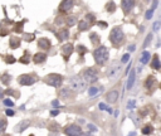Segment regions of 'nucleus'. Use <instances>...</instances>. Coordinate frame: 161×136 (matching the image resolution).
Segmentation results:
<instances>
[{
    "mask_svg": "<svg viewBox=\"0 0 161 136\" xmlns=\"http://www.w3.org/2000/svg\"><path fill=\"white\" fill-rule=\"evenodd\" d=\"M93 57H95V60L98 66H103L108 60V48L104 47V45L98 47L93 52Z\"/></svg>",
    "mask_w": 161,
    "mask_h": 136,
    "instance_id": "nucleus-1",
    "label": "nucleus"
},
{
    "mask_svg": "<svg viewBox=\"0 0 161 136\" xmlns=\"http://www.w3.org/2000/svg\"><path fill=\"white\" fill-rule=\"evenodd\" d=\"M110 40L113 45H120L122 42H124V32H122L121 28L115 27L112 30H111Z\"/></svg>",
    "mask_w": 161,
    "mask_h": 136,
    "instance_id": "nucleus-2",
    "label": "nucleus"
},
{
    "mask_svg": "<svg viewBox=\"0 0 161 136\" xmlns=\"http://www.w3.org/2000/svg\"><path fill=\"white\" fill-rule=\"evenodd\" d=\"M44 82L47 83V85L52 86V87L58 88V87H60V86H62L63 78H62V76H60V74L51 73V74H48V76L44 77Z\"/></svg>",
    "mask_w": 161,
    "mask_h": 136,
    "instance_id": "nucleus-3",
    "label": "nucleus"
},
{
    "mask_svg": "<svg viewBox=\"0 0 161 136\" xmlns=\"http://www.w3.org/2000/svg\"><path fill=\"white\" fill-rule=\"evenodd\" d=\"M82 76H83V79H84V82H86L87 85H88V83H93V82L97 81V72H96L93 68H87L86 71H83Z\"/></svg>",
    "mask_w": 161,
    "mask_h": 136,
    "instance_id": "nucleus-4",
    "label": "nucleus"
},
{
    "mask_svg": "<svg viewBox=\"0 0 161 136\" xmlns=\"http://www.w3.org/2000/svg\"><path fill=\"white\" fill-rule=\"evenodd\" d=\"M64 134L67 136H82V129L76 124H71L64 127Z\"/></svg>",
    "mask_w": 161,
    "mask_h": 136,
    "instance_id": "nucleus-5",
    "label": "nucleus"
},
{
    "mask_svg": "<svg viewBox=\"0 0 161 136\" xmlns=\"http://www.w3.org/2000/svg\"><path fill=\"white\" fill-rule=\"evenodd\" d=\"M87 83L84 82L83 78L81 77H73L71 79V87L74 89V91H83L86 88Z\"/></svg>",
    "mask_w": 161,
    "mask_h": 136,
    "instance_id": "nucleus-6",
    "label": "nucleus"
},
{
    "mask_svg": "<svg viewBox=\"0 0 161 136\" xmlns=\"http://www.w3.org/2000/svg\"><path fill=\"white\" fill-rule=\"evenodd\" d=\"M35 81H37V78H35V76H33V74H22V76L18 77V82L22 86H30V85H33Z\"/></svg>",
    "mask_w": 161,
    "mask_h": 136,
    "instance_id": "nucleus-7",
    "label": "nucleus"
},
{
    "mask_svg": "<svg viewBox=\"0 0 161 136\" xmlns=\"http://www.w3.org/2000/svg\"><path fill=\"white\" fill-rule=\"evenodd\" d=\"M121 5H122V9H124V13L128 14L131 10L133 9V7L136 5V3H135L133 0H124V1L121 3Z\"/></svg>",
    "mask_w": 161,
    "mask_h": 136,
    "instance_id": "nucleus-8",
    "label": "nucleus"
},
{
    "mask_svg": "<svg viewBox=\"0 0 161 136\" xmlns=\"http://www.w3.org/2000/svg\"><path fill=\"white\" fill-rule=\"evenodd\" d=\"M73 45L71 43H68V44H64L62 47V52H63V57H64V60H68V58L71 57V54L73 53Z\"/></svg>",
    "mask_w": 161,
    "mask_h": 136,
    "instance_id": "nucleus-9",
    "label": "nucleus"
},
{
    "mask_svg": "<svg viewBox=\"0 0 161 136\" xmlns=\"http://www.w3.org/2000/svg\"><path fill=\"white\" fill-rule=\"evenodd\" d=\"M73 7H74V1H72V0H66V1L60 3L59 10L60 11H68V10H71Z\"/></svg>",
    "mask_w": 161,
    "mask_h": 136,
    "instance_id": "nucleus-10",
    "label": "nucleus"
},
{
    "mask_svg": "<svg viewBox=\"0 0 161 136\" xmlns=\"http://www.w3.org/2000/svg\"><path fill=\"white\" fill-rule=\"evenodd\" d=\"M38 47H39L40 49H49L51 48V40H49L48 38H40L39 40H38Z\"/></svg>",
    "mask_w": 161,
    "mask_h": 136,
    "instance_id": "nucleus-11",
    "label": "nucleus"
},
{
    "mask_svg": "<svg viewBox=\"0 0 161 136\" xmlns=\"http://www.w3.org/2000/svg\"><path fill=\"white\" fill-rule=\"evenodd\" d=\"M106 98H107V101H108L110 103L116 102L117 98H118V92H117L116 89H112V91H110V92H108V93L106 95Z\"/></svg>",
    "mask_w": 161,
    "mask_h": 136,
    "instance_id": "nucleus-12",
    "label": "nucleus"
},
{
    "mask_svg": "<svg viewBox=\"0 0 161 136\" xmlns=\"http://www.w3.org/2000/svg\"><path fill=\"white\" fill-rule=\"evenodd\" d=\"M120 69H121V67L120 66H112L110 69L107 71V76H108V78H115L117 74H118V72H120Z\"/></svg>",
    "mask_w": 161,
    "mask_h": 136,
    "instance_id": "nucleus-13",
    "label": "nucleus"
},
{
    "mask_svg": "<svg viewBox=\"0 0 161 136\" xmlns=\"http://www.w3.org/2000/svg\"><path fill=\"white\" fill-rule=\"evenodd\" d=\"M45 59H47V54L45 53H37V54H34V57H33L34 63H37V64L43 63Z\"/></svg>",
    "mask_w": 161,
    "mask_h": 136,
    "instance_id": "nucleus-14",
    "label": "nucleus"
},
{
    "mask_svg": "<svg viewBox=\"0 0 161 136\" xmlns=\"http://www.w3.org/2000/svg\"><path fill=\"white\" fill-rule=\"evenodd\" d=\"M68 35H69V32H68V29H66V28H63V29H60V30L57 33V37H58V39H59L60 42H63V40H66L67 38H68Z\"/></svg>",
    "mask_w": 161,
    "mask_h": 136,
    "instance_id": "nucleus-15",
    "label": "nucleus"
},
{
    "mask_svg": "<svg viewBox=\"0 0 161 136\" xmlns=\"http://www.w3.org/2000/svg\"><path fill=\"white\" fill-rule=\"evenodd\" d=\"M29 125H30V121H29V120H23L22 122L19 124V125H16V126H15V130H16L18 132H22L23 130H25Z\"/></svg>",
    "mask_w": 161,
    "mask_h": 136,
    "instance_id": "nucleus-16",
    "label": "nucleus"
},
{
    "mask_svg": "<svg viewBox=\"0 0 161 136\" xmlns=\"http://www.w3.org/2000/svg\"><path fill=\"white\" fill-rule=\"evenodd\" d=\"M9 44H10V47L13 48V49L18 48L19 45H20V38H18V37H15V35L10 37V39H9Z\"/></svg>",
    "mask_w": 161,
    "mask_h": 136,
    "instance_id": "nucleus-17",
    "label": "nucleus"
},
{
    "mask_svg": "<svg viewBox=\"0 0 161 136\" xmlns=\"http://www.w3.org/2000/svg\"><path fill=\"white\" fill-rule=\"evenodd\" d=\"M155 77L154 76H149L147 77V79L145 81V87L147 88V89H152L154 88V85H155Z\"/></svg>",
    "mask_w": 161,
    "mask_h": 136,
    "instance_id": "nucleus-18",
    "label": "nucleus"
},
{
    "mask_svg": "<svg viewBox=\"0 0 161 136\" xmlns=\"http://www.w3.org/2000/svg\"><path fill=\"white\" fill-rule=\"evenodd\" d=\"M133 83H135V71H132L130 73V77H128V79H127V85H126V88L127 89H131L132 88V86H133Z\"/></svg>",
    "mask_w": 161,
    "mask_h": 136,
    "instance_id": "nucleus-19",
    "label": "nucleus"
},
{
    "mask_svg": "<svg viewBox=\"0 0 161 136\" xmlns=\"http://www.w3.org/2000/svg\"><path fill=\"white\" fill-rule=\"evenodd\" d=\"M151 66H152V68H154V69H160L161 68V62L159 59V56H156V54L154 56V59H152Z\"/></svg>",
    "mask_w": 161,
    "mask_h": 136,
    "instance_id": "nucleus-20",
    "label": "nucleus"
},
{
    "mask_svg": "<svg viewBox=\"0 0 161 136\" xmlns=\"http://www.w3.org/2000/svg\"><path fill=\"white\" fill-rule=\"evenodd\" d=\"M150 58H151V56H150V53L149 52H142V56H141V63H143V64H147L149 62H150Z\"/></svg>",
    "mask_w": 161,
    "mask_h": 136,
    "instance_id": "nucleus-21",
    "label": "nucleus"
},
{
    "mask_svg": "<svg viewBox=\"0 0 161 136\" xmlns=\"http://www.w3.org/2000/svg\"><path fill=\"white\" fill-rule=\"evenodd\" d=\"M78 28H80V30H82V32L88 30V28H89V23H87L86 20H81L80 24H78Z\"/></svg>",
    "mask_w": 161,
    "mask_h": 136,
    "instance_id": "nucleus-22",
    "label": "nucleus"
},
{
    "mask_svg": "<svg viewBox=\"0 0 161 136\" xmlns=\"http://www.w3.org/2000/svg\"><path fill=\"white\" fill-rule=\"evenodd\" d=\"M152 131H154V127L151 125H146V126H143V129H142L143 135H150V134H152Z\"/></svg>",
    "mask_w": 161,
    "mask_h": 136,
    "instance_id": "nucleus-23",
    "label": "nucleus"
},
{
    "mask_svg": "<svg viewBox=\"0 0 161 136\" xmlns=\"http://www.w3.org/2000/svg\"><path fill=\"white\" fill-rule=\"evenodd\" d=\"M66 23L68 27H73V25L77 23V18H76V16H68V18L66 19Z\"/></svg>",
    "mask_w": 161,
    "mask_h": 136,
    "instance_id": "nucleus-24",
    "label": "nucleus"
},
{
    "mask_svg": "<svg viewBox=\"0 0 161 136\" xmlns=\"http://www.w3.org/2000/svg\"><path fill=\"white\" fill-rule=\"evenodd\" d=\"M91 42L93 43L95 45H97V44H99V37H98V34H96V33H92L91 34Z\"/></svg>",
    "mask_w": 161,
    "mask_h": 136,
    "instance_id": "nucleus-25",
    "label": "nucleus"
},
{
    "mask_svg": "<svg viewBox=\"0 0 161 136\" xmlns=\"http://www.w3.org/2000/svg\"><path fill=\"white\" fill-rule=\"evenodd\" d=\"M60 96L62 97H66V98H69L72 96V93H71V89L69 88H64L60 91Z\"/></svg>",
    "mask_w": 161,
    "mask_h": 136,
    "instance_id": "nucleus-26",
    "label": "nucleus"
},
{
    "mask_svg": "<svg viewBox=\"0 0 161 136\" xmlns=\"http://www.w3.org/2000/svg\"><path fill=\"white\" fill-rule=\"evenodd\" d=\"M23 25H24V23L23 22L16 23V24L14 25V32H16V33H22L23 32Z\"/></svg>",
    "mask_w": 161,
    "mask_h": 136,
    "instance_id": "nucleus-27",
    "label": "nucleus"
},
{
    "mask_svg": "<svg viewBox=\"0 0 161 136\" xmlns=\"http://www.w3.org/2000/svg\"><path fill=\"white\" fill-rule=\"evenodd\" d=\"M106 9H107L108 11H110V13H112V11L116 9V7H115V3H113V1L107 3V5H106Z\"/></svg>",
    "mask_w": 161,
    "mask_h": 136,
    "instance_id": "nucleus-28",
    "label": "nucleus"
},
{
    "mask_svg": "<svg viewBox=\"0 0 161 136\" xmlns=\"http://www.w3.org/2000/svg\"><path fill=\"white\" fill-rule=\"evenodd\" d=\"M4 60H5L7 63H9V64H13V63H15V58H14L13 56H10V54H9V56H5Z\"/></svg>",
    "mask_w": 161,
    "mask_h": 136,
    "instance_id": "nucleus-29",
    "label": "nucleus"
},
{
    "mask_svg": "<svg viewBox=\"0 0 161 136\" xmlns=\"http://www.w3.org/2000/svg\"><path fill=\"white\" fill-rule=\"evenodd\" d=\"M95 19H96V16H95V14H87L86 15V22L87 23H95Z\"/></svg>",
    "mask_w": 161,
    "mask_h": 136,
    "instance_id": "nucleus-30",
    "label": "nucleus"
},
{
    "mask_svg": "<svg viewBox=\"0 0 161 136\" xmlns=\"http://www.w3.org/2000/svg\"><path fill=\"white\" fill-rule=\"evenodd\" d=\"M98 91H99V89L97 87H91L88 89V95H89V96H95V95L98 93Z\"/></svg>",
    "mask_w": 161,
    "mask_h": 136,
    "instance_id": "nucleus-31",
    "label": "nucleus"
},
{
    "mask_svg": "<svg viewBox=\"0 0 161 136\" xmlns=\"http://www.w3.org/2000/svg\"><path fill=\"white\" fill-rule=\"evenodd\" d=\"M77 51H78V53H80V56L82 57V56H83V54L87 52V48H86V47H83V45H80Z\"/></svg>",
    "mask_w": 161,
    "mask_h": 136,
    "instance_id": "nucleus-32",
    "label": "nucleus"
},
{
    "mask_svg": "<svg viewBox=\"0 0 161 136\" xmlns=\"http://www.w3.org/2000/svg\"><path fill=\"white\" fill-rule=\"evenodd\" d=\"M20 62H22V63H25V64H28V63H29V54L25 53V56H23L22 58H20Z\"/></svg>",
    "mask_w": 161,
    "mask_h": 136,
    "instance_id": "nucleus-33",
    "label": "nucleus"
},
{
    "mask_svg": "<svg viewBox=\"0 0 161 136\" xmlns=\"http://www.w3.org/2000/svg\"><path fill=\"white\" fill-rule=\"evenodd\" d=\"M152 15H154V9H149L147 11H146V19H151L152 18Z\"/></svg>",
    "mask_w": 161,
    "mask_h": 136,
    "instance_id": "nucleus-34",
    "label": "nucleus"
},
{
    "mask_svg": "<svg viewBox=\"0 0 161 136\" xmlns=\"http://www.w3.org/2000/svg\"><path fill=\"white\" fill-rule=\"evenodd\" d=\"M4 105L8 106V107H13L14 106V102L11 100H9V98H7V100H4Z\"/></svg>",
    "mask_w": 161,
    "mask_h": 136,
    "instance_id": "nucleus-35",
    "label": "nucleus"
},
{
    "mask_svg": "<svg viewBox=\"0 0 161 136\" xmlns=\"http://www.w3.org/2000/svg\"><path fill=\"white\" fill-rule=\"evenodd\" d=\"M5 127H7V121L3 120V118H0V131H3Z\"/></svg>",
    "mask_w": 161,
    "mask_h": 136,
    "instance_id": "nucleus-36",
    "label": "nucleus"
},
{
    "mask_svg": "<svg viewBox=\"0 0 161 136\" xmlns=\"http://www.w3.org/2000/svg\"><path fill=\"white\" fill-rule=\"evenodd\" d=\"M151 39H152V34H149V35H147V39H146L145 40V43H143V47H147V45L149 44H150V42H151Z\"/></svg>",
    "mask_w": 161,
    "mask_h": 136,
    "instance_id": "nucleus-37",
    "label": "nucleus"
},
{
    "mask_svg": "<svg viewBox=\"0 0 161 136\" xmlns=\"http://www.w3.org/2000/svg\"><path fill=\"white\" fill-rule=\"evenodd\" d=\"M24 39L28 42H32L34 39V34H24Z\"/></svg>",
    "mask_w": 161,
    "mask_h": 136,
    "instance_id": "nucleus-38",
    "label": "nucleus"
},
{
    "mask_svg": "<svg viewBox=\"0 0 161 136\" xmlns=\"http://www.w3.org/2000/svg\"><path fill=\"white\" fill-rule=\"evenodd\" d=\"M1 78H3V82H4L5 85H8V83L10 82V77L8 76V74H4V76H1Z\"/></svg>",
    "mask_w": 161,
    "mask_h": 136,
    "instance_id": "nucleus-39",
    "label": "nucleus"
},
{
    "mask_svg": "<svg viewBox=\"0 0 161 136\" xmlns=\"http://www.w3.org/2000/svg\"><path fill=\"white\" fill-rule=\"evenodd\" d=\"M128 59H130V54L128 53H126L122 56V63H126V62H128Z\"/></svg>",
    "mask_w": 161,
    "mask_h": 136,
    "instance_id": "nucleus-40",
    "label": "nucleus"
},
{
    "mask_svg": "<svg viewBox=\"0 0 161 136\" xmlns=\"http://www.w3.org/2000/svg\"><path fill=\"white\" fill-rule=\"evenodd\" d=\"M87 127H88V129H89V131H92V132L97 131V127H96L95 125H91V124H89V125H87Z\"/></svg>",
    "mask_w": 161,
    "mask_h": 136,
    "instance_id": "nucleus-41",
    "label": "nucleus"
},
{
    "mask_svg": "<svg viewBox=\"0 0 161 136\" xmlns=\"http://www.w3.org/2000/svg\"><path fill=\"white\" fill-rule=\"evenodd\" d=\"M160 24H161L160 22H156V23H155V24H154V30H159V28H160Z\"/></svg>",
    "mask_w": 161,
    "mask_h": 136,
    "instance_id": "nucleus-42",
    "label": "nucleus"
},
{
    "mask_svg": "<svg viewBox=\"0 0 161 136\" xmlns=\"http://www.w3.org/2000/svg\"><path fill=\"white\" fill-rule=\"evenodd\" d=\"M99 108H101V110H107V111H108V107H107L106 103H99Z\"/></svg>",
    "mask_w": 161,
    "mask_h": 136,
    "instance_id": "nucleus-43",
    "label": "nucleus"
},
{
    "mask_svg": "<svg viewBox=\"0 0 161 136\" xmlns=\"http://www.w3.org/2000/svg\"><path fill=\"white\" fill-rule=\"evenodd\" d=\"M135 103H136V101H135V100H131L130 102H128V105H127V106L130 107V108H132V107L135 106Z\"/></svg>",
    "mask_w": 161,
    "mask_h": 136,
    "instance_id": "nucleus-44",
    "label": "nucleus"
},
{
    "mask_svg": "<svg viewBox=\"0 0 161 136\" xmlns=\"http://www.w3.org/2000/svg\"><path fill=\"white\" fill-rule=\"evenodd\" d=\"M14 114H15V112H14L13 110H7V115H8V116H13Z\"/></svg>",
    "mask_w": 161,
    "mask_h": 136,
    "instance_id": "nucleus-45",
    "label": "nucleus"
},
{
    "mask_svg": "<svg viewBox=\"0 0 161 136\" xmlns=\"http://www.w3.org/2000/svg\"><path fill=\"white\" fill-rule=\"evenodd\" d=\"M98 25H99V27L106 28V27H107V23H104V22H98Z\"/></svg>",
    "mask_w": 161,
    "mask_h": 136,
    "instance_id": "nucleus-46",
    "label": "nucleus"
},
{
    "mask_svg": "<svg viewBox=\"0 0 161 136\" xmlns=\"http://www.w3.org/2000/svg\"><path fill=\"white\" fill-rule=\"evenodd\" d=\"M8 33H9V30H8V29H5V30H1V32H0V35H7Z\"/></svg>",
    "mask_w": 161,
    "mask_h": 136,
    "instance_id": "nucleus-47",
    "label": "nucleus"
},
{
    "mask_svg": "<svg viewBox=\"0 0 161 136\" xmlns=\"http://www.w3.org/2000/svg\"><path fill=\"white\" fill-rule=\"evenodd\" d=\"M58 114H59V111H58V110H55V111H54V110H53V111L51 112V115H52V116H57Z\"/></svg>",
    "mask_w": 161,
    "mask_h": 136,
    "instance_id": "nucleus-48",
    "label": "nucleus"
},
{
    "mask_svg": "<svg viewBox=\"0 0 161 136\" xmlns=\"http://www.w3.org/2000/svg\"><path fill=\"white\" fill-rule=\"evenodd\" d=\"M52 105L55 106V107H58V106H59V102H58V100H55V101H53V102H52Z\"/></svg>",
    "mask_w": 161,
    "mask_h": 136,
    "instance_id": "nucleus-49",
    "label": "nucleus"
},
{
    "mask_svg": "<svg viewBox=\"0 0 161 136\" xmlns=\"http://www.w3.org/2000/svg\"><path fill=\"white\" fill-rule=\"evenodd\" d=\"M128 136H136V132H135V131L130 132V134H128Z\"/></svg>",
    "mask_w": 161,
    "mask_h": 136,
    "instance_id": "nucleus-50",
    "label": "nucleus"
},
{
    "mask_svg": "<svg viewBox=\"0 0 161 136\" xmlns=\"http://www.w3.org/2000/svg\"><path fill=\"white\" fill-rule=\"evenodd\" d=\"M128 49H130L131 52H132V51H135V45H130V48H128Z\"/></svg>",
    "mask_w": 161,
    "mask_h": 136,
    "instance_id": "nucleus-51",
    "label": "nucleus"
},
{
    "mask_svg": "<svg viewBox=\"0 0 161 136\" xmlns=\"http://www.w3.org/2000/svg\"><path fill=\"white\" fill-rule=\"evenodd\" d=\"M82 136H92V135L88 134V132H86V134H82Z\"/></svg>",
    "mask_w": 161,
    "mask_h": 136,
    "instance_id": "nucleus-52",
    "label": "nucleus"
},
{
    "mask_svg": "<svg viewBox=\"0 0 161 136\" xmlns=\"http://www.w3.org/2000/svg\"><path fill=\"white\" fill-rule=\"evenodd\" d=\"M1 97H3V89L0 88V98H1Z\"/></svg>",
    "mask_w": 161,
    "mask_h": 136,
    "instance_id": "nucleus-53",
    "label": "nucleus"
},
{
    "mask_svg": "<svg viewBox=\"0 0 161 136\" xmlns=\"http://www.w3.org/2000/svg\"><path fill=\"white\" fill-rule=\"evenodd\" d=\"M4 136H10V135H4Z\"/></svg>",
    "mask_w": 161,
    "mask_h": 136,
    "instance_id": "nucleus-54",
    "label": "nucleus"
},
{
    "mask_svg": "<svg viewBox=\"0 0 161 136\" xmlns=\"http://www.w3.org/2000/svg\"><path fill=\"white\" fill-rule=\"evenodd\" d=\"M29 136H34V135H29Z\"/></svg>",
    "mask_w": 161,
    "mask_h": 136,
    "instance_id": "nucleus-55",
    "label": "nucleus"
}]
</instances>
